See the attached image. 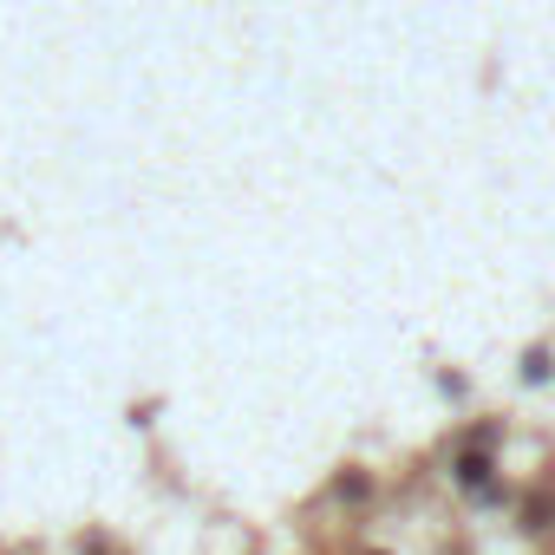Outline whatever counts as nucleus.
Instances as JSON below:
<instances>
[{
	"label": "nucleus",
	"mask_w": 555,
	"mask_h": 555,
	"mask_svg": "<svg viewBox=\"0 0 555 555\" xmlns=\"http://www.w3.org/2000/svg\"><path fill=\"white\" fill-rule=\"evenodd\" d=\"M457 483H490V457H457Z\"/></svg>",
	"instance_id": "1"
}]
</instances>
